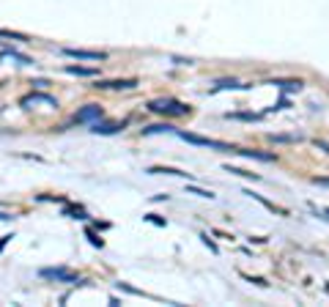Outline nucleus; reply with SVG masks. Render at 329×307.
<instances>
[{
    "label": "nucleus",
    "instance_id": "obj_16",
    "mask_svg": "<svg viewBox=\"0 0 329 307\" xmlns=\"http://www.w3.org/2000/svg\"><path fill=\"white\" fill-rule=\"evenodd\" d=\"M145 134H157V132H176L173 126H167V124H157V126H149V129H143Z\"/></svg>",
    "mask_w": 329,
    "mask_h": 307
},
{
    "label": "nucleus",
    "instance_id": "obj_1",
    "mask_svg": "<svg viewBox=\"0 0 329 307\" xmlns=\"http://www.w3.org/2000/svg\"><path fill=\"white\" fill-rule=\"evenodd\" d=\"M181 140L192 143V146H200V148H214V151H228L233 154L236 148L231 146V143H223V140H211V138H200V134H192V132H176Z\"/></svg>",
    "mask_w": 329,
    "mask_h": 307
},
{
    "label": "nucleus",
    "instance_id": "obj_7",
    "mask_svg": "<svg viewBox=\"0 0 329 307\" xmlns=\"http://www.w3.org/2000/svg\"><path fill=\"white\" fill-rule=\"evenodd\" d=\"M118 129H124V124H91V132H96V134H116Z\"/></svg>",
    "mask_w": 329,
    "mask_h": 307
},
{
    "label": "nucleus",
    "instance_id": "obj_13",
    "mask_svg": "<svg viewBox=\"0 0 329 307\" xmlns=\"http://www.w3.org/2000/svg\"><path fill=\"white\" fill-rule=\"evenodd\" d=\"M3 58H14V60H19L22 66H30L33 60L28 58V55H19V52H14V50H9V52H3Z\"/></svg>",
    "mask_w": 329,
    "mask_h": 307
},
{
    "label": "nucleus",
    "instance_id": "obj_20",
    "mask_svg": "<svg viewBox=\"0 0 329 307\" xmlns=\"http://www.w3.org/2000/svg\"><path fill=\"white\" fill-rule=\"evenodd\" d=\"M11 242V236H3V238H0V250H3L6 247V244H9Z\"/></svg>",
    "mask_w": 329,
    "mask_h": 307
},
{
    "label": "nucleus",
    "instance_id": "obj_9",
    "mask_svg": "<svg viewBox=\"0 0 329 307\" xmlns=\"http://www.w3.org/2000/svg\"><path fill=\"white\" fill-rule=\"evenodd\" d=\"M137 80H113V83H96L93 88H135Z\"/></svg>",
    "mask_w": 329,
    "mask_h": 307
},
{
    "label": "nucleus",
    "instance_id": "obj_5",
    "mask_svg": "<svg viewBox=\"0 0 329 307\" xmlns=\"http://www.w3.org/2000/svg\"><path fill=\"white\" fill-rule=\"evenodd\" d=\"M66 52V55H69V58H77V60H104L107 55H104V52H91V50H71V47H69V50H63Z\"/></svg>",
    "mask_w": 329,
    "mask_h": 307
},
{
    "label": "nucleus",
    "instance_id": "obj_17",
    "mask_svg": "<svg viewBox=\"0 0 329 307\" xmlns=\"http://www.w3.org/2000/svg\"><path fill=\"white\" fill-rule=\"evenodd\" d=\"M0 36H3V39H17V42H28V36H22V33H14V30H0Z\"/></svg>",
    "mask_w": 329,
    "mask_h": 307
},
{
    "label": "nucleus",
    "instance_id": "obj_3",
    "mask_svg": "<svg viewBox=\"0 0 329 307\" xmlns=\"http://www.w3.org/2000/svg\"><path fill=\"white\" fill-rule=\"evenodd\" d=\"M39 277L44 280H55V283H80V275H75L71 269H63V266H55V269H42Z\"/></svg>",
    "mask_w": 329,
    "mask_h": 307
},
{
    "label": "nucleus",
    "instance_id": "obj_10",
    "mask_svg": "<svg viewBox=\"0 0 329 307\" xmlns=\"http://www.w3.org/2000/svg\"><path fill=\"white\" fill-rule=\"evenodd\" d=\"M272 85H280L283 91H299L302 80H272Z\"/></svg>",
    "mask_w": 329,
    "mask_h": 307
},
{
    "label": "nucleus",
    "instance_id": "obj_19",
    "mask_svg": "<svg viewBox=\"0 0 329 307\" xmlns=\"http://www.w3.org/2000/svg\"><path fill=\"white\" fill-rule=\"evenodd\" d=\"M285 107H288V99H280L274 107H269V110H285Z\"/></svg>",
    "mask_w": 329,
    "mask_h": 307
},
{
    "label": "nucleus",
    "instance_id": "obj_15",
    "mask_svg": "<svg viewBox=\"0 0 329 307\" xmlns=\"http://www.w3.org/2000/svg\"><path fill=\"white\" fill-rule=\"evenodd\" d=\"M228 118H233V121H261V115H252V113H228Z\"/></svg>",
    "mask_w": 329,
    "mask_h": 307
},
{
    "label": "nucleus",
    "instance_id": "obj_8",
    "mask_svg": "<svg viewBox=\"0 0 329 307\" xmlns=\"http://www.w3.org/2000/svg\"><path fill=\"white\" fill-rule=\"evenodd\" d=\"M149 173H151V176L165 173V176H181V179H190V173H184V170H176V167H149Z\"/></svg>",
    "mask_w": 329,
    "mask_h": 307
},
{
    "label": "nucleus",
    "instance_id": "obj_18",
    "mask_svg": "<svg viewBox=\"0 0 329 307\" xmlns=\"http://www.w3.org/2000/svg\"><path fill=\"white\" fill-rule=\"evenodd\" d=\"M66 214L75 217V220H85V211L83 209H66Z\"/></svg>",
    "mask_w": 329,
    "mask_h": 307
},
{
    "label": "nucleus",
    "instance_id": "obj_11",
    "mask_svg": "<svg viewBox=\"0 0 329 307\" xmlns=\"http://www.w3.org/2000/svg\"><path fill=\"white\" fill-rule=\"evenodd\" d=\"M66 72L80 74V77H93V74H96V69H85V66H66Z\"/></svg>",
    "mask_w": 329,
    "mask_h": 307
},
{
    "label": "nucleus",
    "instance_id": "obj_2",
    "mask_svg": "<svg viewBox=\"0 0 329 307\" xmlns=\"http://www.w3.org/2000/svg\"><path fill=\"white\" fill-rule=\"evenodd\" d=\"M149 110L159 113V115H187V113H190V107L181 105V101H176V99H151Z\"/></svg>",
    "mask_w": 329,
    "mask_h": 307
},
{
    "label": "nucleus",
    "instance_id": "obj_4",
    "mask_svg": "<svg viewBox=\"0 0 329 307\" xmlns=\"http://www.w3.org/2000/svg\"><path fill=\"white\" fill-rule=\"evenodd\" d=\"M99 118H102V107L99 105H85L83 110L75 115L77 124H91V121H99Z\"/></svg>",
    "mask_w": 329,
    "mask_h": 307
},
{
    "label": "nucleus",
    "instance_id": "obj_6",
    "mask_svg": "<svg viewBox=\"0 0 329 307\" xmlns=\"http://www.w3.org/2000/svg\"><path fill=\"white\" fill-rule=\"evenodd\" d=\"M30 105H50V107H58V101L52 96H44V93H33V96L22 99V107H30Z\"/></svg>",
    "mask_w": 329,
    "mask_h": 307
},
{
    "label": "nucleus",
    "instance_id": "obj_12",
    "mask_svg": "<svg viewBox=\"0 0 329 307\" xmlns=\"http://www.w3.org/2000/svg\"><path fill=\"white\" fill-rule=\"evenodd\" d=\"M225 173H236V176H244V179H252V181L261 179L258 173H247V170H239V167H231V165H225Z\"/></svg>",
    "mask_w": 329,
    "mask_h": 307
},
{
    "label": "nucleus",
    "instance_id": "obj_14",
    "mask_svg": "<svg viewBox=\"0 0 329 307\" xmlns=\"http://www.w3.org/2000/svg\"><path fill=\"white\" fill-rule=\"evenodd\" d=\"M187 192H190V195H198V197H209V200H214V192H211V189H200V187H187Z\"/></svg>",
    "mask_w": 329,
    "mask_h": 307
}]
</instances>
